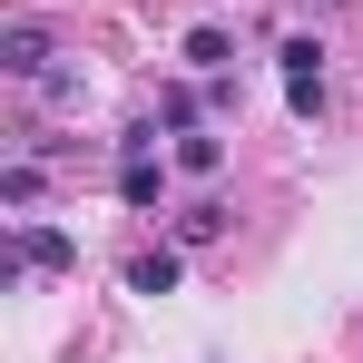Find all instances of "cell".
<instances>
[{
  "mask_svg": "<svg viewBox=\"0 0 363 363\" xmlns=\"http://www.w3.org/2000/svg\"><path fill=\"white\" fill-rule=\"evenodd\" d=\"M216 236H226V206H186L177 216V245H216Z\"/></svg>",
  "mask_w": 363,
  "mask_h": 363,
  "instance_id": "7",
  "label": "cell"
},
{
  "mask_svg": "<svg viewBox=\"0 0 363 363\" xmlns=\"http://www.w3.org/2000/svg\"><path fill=\"white\" fill-rule=\"evenodd\" d=\"M275 60H285V108L295 118H324V50L314 40H285Z\"/></svg>",
  "mask_w": 363,
  "mask_h": 363,
  "instance_id": "1",
  "label": "cell"
},
{
  "mask_svg": "<svg viewBox=\"0 0 363 363\" xmlns=\"http://www.w3.org/2000/svg\"><path fill=\"white\" fill-rule=\"evenodd\" d=\"M30 89H40L50 108H69V99H79V69H60V60H50V69H40V79H30Z\"/></svg>",
  "mask_w": 363,
  "mask_h": 363,
  "instance_id": "8",
  "label": "cell"
},
{
  "mask_svg": "<svg viewBox=\"0 0 363 363\" xmlns=\"http://www.w3.org/2000/svg\"><path fill=\"white\" fill-rule=\"evenodd\" d=\"M177 60L196 69V79H226V69H236V40H226L216 20H196V30H186V50H177Z\"/></svg>",
  "mask_w": 363,
  "mask_h": 363,
  "instance_id": "3",
  "label": "cell"
},
{
  "mask_svg": "<svg viewBox=\"0 0 363 363\" xmlns=\"http://www.w3.org/2000/svg\"><path fill=\"white\" fill-rule=\"evenodd\" d=\"M0 69H10V79H40V69H50V30H40V20H10V30H0Z\"/></svg>",
  "mask_w": 363,
  "mask_h": 363,
  "instance_id": "2",
  "label": "cell"
},
{
  "mask_svg": "<svg viewBox=\"0 0 363 363\" xmlns=\"http://www.w3.org/2000/svg\"><path fill=\"white\" fill-rule=\"evenodd\" d=\"M177 275H186V255H177V245H147V255L128 265V295H177Z\"/></svg>",
  "mask_w": 363,
  "mask_h": 363,
  "instance_id": "4",
  "label": "cell"
},
{
  "mask_svg": "<svg viewBox=\"0 0 363 363\" xmlns=\"http://www.w3.org/2000/svg\"><path fill=\"white\" fill-rule=\"evenodd\" d=\"M0 206H10V216H30V206H40V167H30V157L0 177Z\"/></svg>",
  "mask_w": 363,
  "mask_h": 363,
  "instance_id": "6",
  "label": "cell"
},
{
  "mask_svg": "<svg viewBox=\"0 0 363 363\" xmlns=\"http://www.w3.org/2000/svg\"><path fill=\"white\" fill-rule=\"evenodd\" d=\"M177 167L186 177H216V167H226V138H216V128H177Z\"/></svg>",
  "mask_w": 363,
  "mask_h": 363,
  "instance_id": "5",
  "label": "cell"
}]
</instances>
